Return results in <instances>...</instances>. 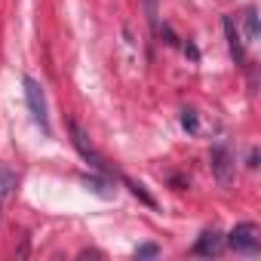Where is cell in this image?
I'll use <instances>...</instances> for the list:
<instances>
[{"mask_svg": "<svg viewBox=\"0 0 261 261\" xmlns=\"http://www.w3.org/2000/svg\"><path fill=\"white\" fill-rule=\"evenodd\" d=\"M224 243H227L233 252H240V255H258V252H261V230H258V224L243 221V224H237V227L224 237Z\"/></svg>", "mask_w": 261, "mask_h": 261, "instance_id": "cell-1", "label": "cell"}, {"mask_svg": "<svg viewBox=\"0 0 261 261\" xmlns=\"http://www.w3.org/2000/svg\"><path fill=\"white\" fill-rule=\"evenodd\" d=\"M68 133H71V142H74V148L80 151V157L92 166V169H98V172H105V175H111V169H108V163L101 160V154L92 148V142H89V136L83 133V129H80V123H68Z\"/></svg>", "mask_w": 261, "mask_h": 261, "instance_id": "cell-2", "label": "cell"}, {"mask_svg": "<svg viewBox=\"0 0 261 261\" xmlns=\"http://www.w3.org/2000/svg\"><path fill=\"white\" fill-rule=\"evenodd\" d=\"M22 86H25V98H28L31 117L37 120V126L43 129V133H49V117H46V95H43V86H40L34 77H25Z\"/></svg>", "mask_w": 261, "mask_h": 261, "instance_id": "cell-3", "label": "cell"}, {"mask_svg": "<svg viewBox=\"0 0 261 261\" xmlns=\"http://www.w3.org/2000/svg\"><path fill=\"white\" fill-rule=\"evenodd\" d=\"M209 166H212V175L221 181V185H230V172H233V157L224 145H215L212 154H209Z\"/></svg>", "mask_w": 261, "mask_h": 261, "instance_id": "cell-4", "label": "cell"}, {"mask_svg": "<svg viewBox=\"0 0 261 261\" xmlns=\"http://www.w3.org/2000/svg\"><path fill=\"white\" fill-rule=\"evenodd\" d=\"M221 246H224V237H221L218 230H203L200 240H197V246H194V255H206V258H212V255L221 252Z\"/></svg>", "mask_w": 261, "mask_h": 261, "instance_id": "cell-5", "label": "cell"}, {"mask_svg": "<svg viewBox=\"0 0 261 261\" xmlns=\"http://www.w3.org/2000/svg\"><path fill=\"white\" fill-rule=\"evenodd\" d=\"M224 34H227L230 59H233V62H243L246 49H243V40H240V31H237V22H233V16H224Z\"/></svg>", "mask_w": 261, "mask_h": 261, "instance_id": "cell-6", "label": "cell"}, {"mask_svg": "<svg viewBox=\"0 0 261 261\" xmlns=\"http://www.w3.org/2000/svg\"><path fill=\"white\" fill-rule=\"evenodd\" d=\"M13 191H16V172L13 169H0V212H4L7 200L13 197Z\"/></svg>", "mask_w": 261, "mask_h": 261, "instance_id": "cell-7", "label": "cell"}, {"mask_svg": "<svg viewBox=\"0 0 261 261\" xmlns=\"http://www.w3.org/2000/svg\"><path fill=\"white\" fill-rule=\"evenodd\" d=\"M123 181H126V188L133 191V194H136V197H139L142 203H148V206H157V200H154V197H151V194L145 191V185H139V181H133V178H123Z\"/></svg>", "mask_w": 261, "mask_h": 261, "instance_id": "cell-8", "label": "cell"}, {"mask_svg": "<svg viewBox=\"0 0 261 261\" xmlns=\"http://www.w3.org/2000/svg\"><path fill=\"white\" fill-rule=\"evenodd\" d=\"M243 22H246V37H249V40H255V37H258V16H255V7H249V10H246Z\"/></svg>", "mask_w": 261, "mask_h": 261, "instance_id": "cell-9", "label": "cell"}, {"mask_svg": "<svg viewBox=\"0 0 261 261\" xmlns=\"http://www.w3.org/2000/svg\"><path fill=\"white\" fill-rule=\"evenodd\" d=\"M181 126L188 129V133H197V111H185L181 114Z\"/></svg>", "mask_w": 261, "mask_h": 261, "instance_id": "cell-10", "label": "cell"}, {"mask_svg": "<svg viewBox=\"0 0 261 261\" xmlns=\"http://www.w3.org/2000/svg\"><path fill=\"white\" fill-rule=\"evenodd\" d=\"M86 185H89L95 194H101V197H111V191H108V185H105V181H98V178H86Z\"/></svg>", "mask_w": 261, "mask_h": 261, "instance_id": "cell-11", "label": "cell"}, {"mask_svg": "<svg viewBox=\"0 0 261 261\" xmlns=\"http://www.w3.org/2000/svg\"><path fill=\"white\" fill-rule=\"evenodd\" d=\"M136 255H139V258H154V255H157V246H151V243H148V246H139Z\"/></svg>", "mask_w": 261, "mask_h": 261, "instance_id": "cell-12", "label": "cell"}]
</instances>
